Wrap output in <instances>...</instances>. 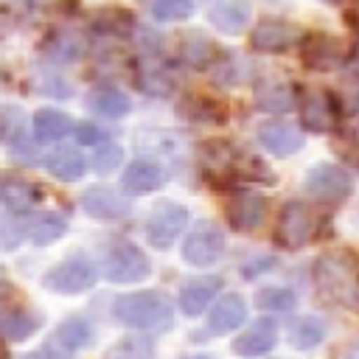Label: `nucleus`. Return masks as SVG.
<instances>
[{"instance_id": "f257e3e1", "label": "nucleus", "mask_w": 359, "mask_h": 359, "mask_svg": "<svg viewBox=\"0 0 359 359\" xmlns=\"http://www.w3.org/2000/svg\"><path fill=\"white\" fill-rule=\"evenodd\" d=\"M320 297L339 306H359V264L351 252H325L314 264Z\"/></svg>"}, {"instance_id": "f03ea898", "label": "nucleus", "mask_w": 359, "mask_h": 359, "mask_svg": "<svg viewBox=\"0 0 359 359\" xmlns=\"http://www.w3.org/2000/svg\"><path fill=\"white\" fill-rule=\"evenodd\" d=\"M112 314H115L118 323L132 325V328H149V331H157V328L171 325V309H168V300H165L160 292H154V289L121 294V297L112 303Z\"/></svg>"}, {"instance_id": "7ed1b4c3", "label": "nucleus", "mask_w": 359, "mask_h": 359, "mask_svg": "<svg viewBox=\"0 0 359 359\" xmlns=\"http://www.w3.org/2000/svg\"><path fill=\"white\" fill-rule=\"evenodd\" d=\"M95 280H98V269L87 258H65V261L53 264L42 275V286L48 292H56V294H79V292H87L90 286H95Z\"/></svg>"}, {"instance_id": "20e7f679", "label": "nucleus", "mask_w": 359, "mask_h": 359, "mask_svg": "<svg viewBox=\"0 0 359 359\" xmlns=\"http://www.w3.org/2000/svg\"><path fill=\"white\" fill-rule=\"evenodd\" d=\"M188 227V210L180 205V202H171V199H160L149 216H146V238L151 247L157 250H168L171 241L177 236H182V230Z\"/></svg>"}, {"instance_id": "39448f33", "label": "nucleus", "mask_w": 359, "mask_h": 359, "mask_svg": "<svg viewBox=\"0 0 359 359\" xmlns=\"http://www.w3.org/2000/svg\"><path fill=\"white\" fill-rule=\"evenodd\" d=\"M151 272V264L146 258V252L140 247H135L132 241H121L115 244L104 264H101V275L109 283H137Z\"/></svg>"}, {"instance_id": "423d86ee", "label": "nucleus", "mask_w": 359, "mask_h": 359, "mask_svg": "<svg viewBox=\"0 0 359 359\" xmlns=\"http://www.w3.org/2000/svg\"><path fill=\"white\" fill-rule=\"evenodd\" d=\"M224 252V236L213 222H196L182 244V258L191 266H210Z\"/></svg>"}, {"instance_id": "0eeeda50", "label": "nucleus", "mask_w": 359, "mask_h": 359, "mask_svg": "<svg viewBox=\"0 0 359 359\" xmlns=\"http://www.w3.org/2000/svg\"><path fill=\"white\" fill-rule=\"evenodd\" d=\"M314 233V216L303 202H289L280 210L278 227H275V241L283 250H300Z\"/></svg>"}, {"instance_id": "6e6552de", "label": "nucleus", "mask_w": 359, "mask_h": 359, "mask_svg": "<svg viewBox=\"0 0 359 359\" xmlns=\"http://www.w3.org/2000/svg\"><path fill=\"white\" fill-rule=\"evenodd\" d=\"M306 191L317 199L337 202V199H345L351 194V177L345 168H339L334 163H317L306 174Z\"/></svg>"}, {"instance_id": "1a4fd4ad", "label": "nucleus", "mask_w": 359, "mask_h": 359, "mask_svg": "<svg viewBox=\"0 0 359 359\" xmlns=\"http://www.w3.org/2000/svg\"><path fill=\"white\" fill-rule=\"evenodd\" d=\"M81 210L87 213V216H93V219H101V222H115V219H123V216H129V202L118 194V191H112V188H107V185H93V188H87L84 194H81Z\"/></svg>"}, {"instance_id": "9d476101", "label": "nucleus", "mask_w": 359, "mask_h": 359, "mask_svg": "<svg viewBox=\"0 0 359 359\" xmlns=\"http://www.w3.org/2000/svg\"><path fill=\"white\" fill-rule=\"evenodd\" d=\"M250 0H205L208 22L222 34H238L250 22Z\"/></svg>"}, {"instance_id": "9b49d317", "label": "nucleus", "mask_w": 359, "mask_h": 359, "mask_svg": "<svg viewBox=\"0 0 359 359\" xmlns=\"http://www.w3.org/2000/svg\"><path fill=\"white\" fill-rule=\"evenodd\" d=\"M300 56H303L306 67H311V70H331L342 62V48L331 34L311 31V34L303 36Z\"/></svg>"}, {"instance_id": "f8f14e48", "label": "nucleus", "mask_w": 359, "mask_h": 359, "mask_svg": "<svg viewBox=\"0 0 359 359\" xmlns=\"http://www.w3.org/2000/svg\"><path fill=\"white\" fill-rule=\"evenodd\" d=\"M266 213H269V202L261 194H238L227 202V219L241 233L261 227L266 222Z\"/></svg>"}, {"instance_id": "ddd939ff", "label": "nucleus", "mask_w": 359, "mask_h": 359, "mask_svg": "<svg viewBox=\"0 0 359 359\" xmlns=\"http://www.w3.org/2000/svg\"><path fill=\"white\" fill-rule=\"evenodd\" d=\"M300 123L311 132H328L337 123L334 101L325 90H306L300 104Z\"/></svg>"}, {"instance_id": "4468645a", "label": "nucleus", "mask_w": 359, "mask_h": 359, "mask_svg": "<svg viewBox=\"0 0 359 359\" xmlns=\"http://www.w3.org/2000/svg\"><path fill=\"white\" fill-rule=\"evenodd\" d=\"M297 39V28L289 25V22H280V20H264L252 28L250 34V45L261 53H280V50H289Z\"/></svg>"}, {"instance_id": "2eb2a0df", "label": "nucleus", "mask_w": 359, "mask_h": 359, "mask_svg": "<svg viewBox=\"0 0 359 359\" xmlns=\"http://www.w3.org/2000/svg\"><path fill=\"white\" fill-rule=\"evenodd\" d=\"M258 143L278 154V157H289L294 151H300L303 146V132L292 123H283V121H269L264 126H258Z\"/></svg>"}, {"instance_id": "dca6fc26", "label": "nucleus", "mask_w": 359, "mask_h": 359, "mask_svg": "<svg viewBox=\"0 0 359 359\" xmlns=\"http://www.w3.org/2000/svg\"><path fill=\"white\" fill-rule=\"evenodd\" d=\"M165 182V171L151 160H132L121 174V188L129 196H140L149 191H157Z\"/></svg>"}, {"instance_id": "f3484780", "label": "nucleus", "mask_w": 359, "mask_h": 359, "mask_svg": "<svg viewBox=\"0 0 359 359\" xmlns=\"http://www.w3.org/2000/svg\"><path fill=\"white\" fill-rule=\"evenodd\" d=\"M90 339H93V328H90V323L81 320V317H70V320H65V323L50 334V339H48L45 348H50L53 353H59L62 359H67L70 353L81 351Z\"/></svg>"}, {"instance_id": "a211bd4d", "label": "nucleus", "mask_w": 359, "mask_h": 359, "mask_svg": "<svg viewBox=\"0 0 359 359\" xmlns=\"http://www.w3.org/2000/svg\"><path fill=\"white\" fill-rule=\"evenodd\" d=\"M275 342H278V325L272 323V320H255L247 331H241L238 337H236V342H233V351L238 353V356H264V353H269L272 348H275Z\"/></svg>"}, {"instance_id": "6ab92c4d", "label": "nucleus", "mask_w": 359, "mask_h": 359, "mask_svg": "<svg viewBox=\"0 0 359 359\" xmlns=\"http://www.w3.org/2000/svg\"><path fill=\"white\" fill-rule=\"evenodd\" d=\"M222 289V278H194L188 280L182 289H180V311L188 314V317H199L210 303L213 297L219 294Z\"/></svg>"}, {"instance_id": "aec40b11", "label": "nucleus", "mask_w": 359, "mask_h": 359, "mask_svg": "<svg viewBox=\"0 0 359 359\" xmlns=\"http://www.w3.org/2000/svg\"><path fill=\"white\" fill-rule=\"evenodd\" d=\"M45 168H48L50 177H56V180H62V182H76V180L84 177L87 160H84V154H81L79 149H73V146H56L53 151L45 154Z\"/></svg>"}, {"instance_id": "412c9836", "label": "nucleus", "mask_w": 359, "mask_h": 359, "mask_svg": "<svg viewBox=\"0 0 359 359\" xmlns=\"http://www.w3.org/2000/svg\"><path fill=\"white\" fill-rule=\"evenodd\" d=\"M244 320H247V303H244V297L241 294H224L213 306V311L208 317V331L216 334V337H222V334L236 331Z\"/></svg>"}, {"instance_id": "4be33fe9", "label": "nucleus", "mask_w": 359, "mask_h": 359, "mask_svg": "<svg viewBox=\"0 0 359 359\" xmlns=\"http://www.w3.org/2000/svg\"><path fill=\"white\" fill-rule=\"evenodd\" d=\"M137 87H140L146 95L165 98V95H171V90H174V79H171V73H168L154 56H140V59H137Z\"/></svg>"}, {"instance_id": "5701e85b", "label": "nucleus", "mask_w": 359, "mask_h": 359, "mask_svg": "<svg viewBox=\"0 0 359 359\" xmlns=\"http://www.w3.org/2000/svg\"><path fill=\"white\" fill-rule=\"evenodd\" d=\"M294 101V87L280 79H266L255 90V107L264 112H289Z\"/></svg>"}, {"instance_id": "b1692460", "label": "nucleus", "mask_w": 359, "mask_h": 359, "mask_svg": "<svg viewBox=\"0 0 359 359\" xmlns=\"http://www.w3.org/2000/svg\"><path fill=\"white\" fill-rule=\"evenodd\" d=\"M87 109L95 112V115H101V118H123V115L132 109V101H129L118 87L104 84V87L90 90V95H87Z\"/></svg>"}, {"instance_id": "393cba45", "label": "nucleus", "mask_w": 359, "mask_h": 359, "mask_svg": "<svg viewBox=\"0 0 359 359\" xmlns=\"http://www.w3.org/2000/svg\"><path fill=\"white\" fill-rule=\"evenodd\" d=\"M199 165L213 177H224L236 171V151L227 140H205L199 146Z\"/></svg>"}, {"instance_id": "a878e982", "label": "nucleus", "mask_w": 359, "mask_h": 359, "mask_svg": "<svg viewBox=\"0 0 359 359\" xmlns=\"http://www.w3.org/2000/svg\"><path fill=\"white\" fill-rule=\"evenodd\" d=\"M180 56L185 59V65H191L194 70H205L210 67L219 56H216V45L202 34V31H188L180 39Z\"/></svg>"}, {"instance_id": "bb28decb", "label": "nucleus", "mask_w": 359, "mask_h": 359, "mask_svg": "<svg viewBox=\"0 0 359 359\" xmlns=\"http://www.w3.org/2000/svg\"><path fill=\"white\" fill-rule=\"evenodd\" d=\"M39 328V317L25 309H0V337L8 342H22Z\"/></svg>"}, {"instance_id": "cd10ccee", "label": "nucleus", "mask_w": 359, "mask_h": 359, "mask_svg": "<svg viewBox=\"0 0 359 359\" xmlns=\"http://www.w3.org/2000/svg\"><path fill=\"white\" fill-rule=\"evenodd\" d=\"M0 199L6 202V208L11 213H25L42 199V191L25 180H8L0 185Z\"/></svg>"}, {"instance_id": "c85d7f7f", "label": "nucleus", "mask_w": 359, "mask_h": 359, "mask_svg": "<svg viewBox=\"0 0 359 359\" xmlns=\"http://www.w3.org/2000/svg\"><path fill=\"white\" fill-rule=\"evenodd\" d=\"M67 233V219L62 213H42L31 222L28 227V238L36 244V247H48L53 241H59L62 236Z\"/></svg>"}, {"instance_id": "c756f323", "label": "nucleus", "mask_w": 359, "mask_h": 359, "mask_svg": "<svg viewBox=\"0 0 359 359\" xmlns=\"http://www.w3.org/2000/svg\"><path fill=\"white\" fill-rule=\"evenodd\" d=\"M34 132L42 140H62L73 132V121H70V115H65L59 109H39L34 115Z\"/></svg>"}, {"instance_id": "7c9ffc66", "label": "nucleus", "mask_w": 359, "mask_h": 359, "mask_svg": "<svg viewBox=\"0 0 359 359\" xmlns=\"http://www.w3.org/2000/svg\"><path fill=\"white\" fill-rule=\"evenodd\" d=\"M45 56L50 59V62H76L81 53H84V45H81V39L76 36V34H70V31H56V34H50V39L45 42Z\"/></svg>"}, {"instance_id": "2f4dec72", "label": "nucleus", "mask_w": 359, "mask_h": 359, "mask_svg": "<svg viewBox=\"0 0 359 359\" xmlns=\"http://www.w3.org/2000/svg\"><path fill=\"white\" fill-rule=\"evenodd\" d=\"M325 337V323L320 317H303L292 325L289 331V345L297 348V351H309L314 345H320Z\"/></svg>"}, {"instance_id": "473e14b6", "label": "nucleus", "mask_w": 359, "mask_h": 359, "mask_svg": "<svg viewBox=\"0 0 359 359\" xmlns=\"http://www.w3.org/2000/svg\"><path fill=\"white\" fill-rule=\"evenodd\" d=\"M140 6L160 22H180L194 14L191 0H140Z\"/></svg>"}, {"instance_id": "72a5a7b5", "label": "nucleus", "mask_w": 359, "mask_h": 359, "mask_svg": "<svg viewBox=\"0 0 359 359\" xmlns=\"http://www.w3.org/2000/svg\"><path fill=\"white\" fill-rule=\"evenodd\" d=\"M104 359H154V345L143 337H123L107 348Z\"/></svg>"}, {"instance_id": "f704fd0d", "label": "nucleus", "mask_w": 359, "mask_h": 359, "mask_svg": "<svg viewBox=\"0 0 359 359\" xmlns=\"http://www.w3.org/2000/svg\"><path fill=\"white\" fill-rule=\"evenodd\" d=\"M255 303L266 311H292L294 309V292L286 286H264L255 294Z\"/></svg>"}, {"instance_id": "c9c22d12", "label": "nucleus", "mask_w": 359, "mask_h": 359, "mask_svg": "<svg viewBox=\"0 0 359 359\" xmlns=\"http://www.w3.org/2000/svg\"><path fill=\"white\" fill-rule=\"evenodd\" d=\"M25 129V112L20 107H0V143H20Z\"/></svg>"}, {"instance_id": "e433bc0d", "label": "nucleus", "mask_w": 359, "mask_h": 359, "mask_svg": "<svg viewBox=\"0 0 359 359\" xmlns=\"http://www.w3.org/2000/svg\"><path fill=\"white\" fill-rule=\"evenodd\" d=\"M121 160H123V149L118 146V143H95V151H93V168L98 171V174H109V171H115L118 165H121Z\"/></svg>"}, {"instance_id": "4c0bfd02", "label": "nucleus", "mask_w": 359, "mask_h": 359, "mask_svg": "<svg viewBox=\"0 0 359 359\" xmlns=\"http://www.w3.org/2000/svg\"><path fill=\"white\" fill-rule=\"evenodd\" d=\"M95 28L104 34H123L126 28H132V14L126 8H104L95 17Z\"/></svg>"}, {"instance_id": "58836bf2", "label": "nucleus", "mask_w": 359, "mask_h": 359, "mask_svg": "<svg viewBox=\"0 0 359 359\" xmlns=\"http://www.w3.org/2000/svg\"><path fill=\"white\" fill-rule=\"evenodd\" d=\"M188 115L202 121V123H222L227 118V109L210 98H194L191 107H188Z\"/></svg>"}, {"instance_id": "ea45409f", "label": "nucleus", "mask_w": 359, "mask_h": 359, "mask_svg": "<svg viewBox=\"0 0 359 359\" xmlns=\"http://www.w3.org/2000/svg\"><path fill=\"white\" fill-rule=\"evenodd\" d=\"M22 241V227H20V222L17 219H3L0 222V247L3 250H14L17 244Z\"/></svg>"}, {"instance_id": "a19ab883", "label": "nucleus", "mask_w": 359, "mask_h": 359, "mask_svg": "<svg viewBox=\"0 0 359 359\" xmlns=\"http://www.w3.org/2000/svg\"><path fill=\"white\" fill-rule=\"evenodd\" d=\"M76 137H79L81 146H95V143H101V132H98L93 123H81V126L76 129Z\"/></svg>"}, {"instance_id": "79ce46f5", "label": "nucleus", "mask_w": 359, "mask_h": 359, "mask_svg": "<svg viewBox=\"0 0 359 359\" xmlns=\"http://www.w3.org/2000/svg\"><path fill=\"white\" fill-rule=\"evenodd\" d=\"M14 25H17V20H14L11 8L0 6V39H6V36H8L11 31H14Z\"/></svg>"}, {"instance_id": "37998d69", "label": "nucleus", "mask_w": 359, "mask_h": 359, "mask_svg": "<svg viewBox=\"0 0 359 359\" xmlns=\"http://www.w3.org/2000/svg\"><path fill=\"white\" fill-rule=\"evenodd\" d=\"M0 359H8V351H6L3 345H0Z\"/></svg>"}]
</instances>
